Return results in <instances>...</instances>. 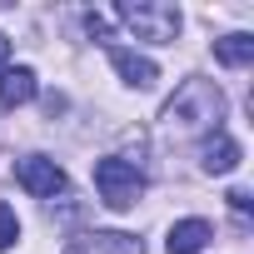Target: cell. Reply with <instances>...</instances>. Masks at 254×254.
I'll return each mask as SVG.
<instances>
[{"mask_svg": "<svg viewBox=\"0 0 254 254\" xmlns=\"http://www.w3.org/2000/svg\"><path fill=\"white\" fill-rule=\"evenodd\" d=\"M15 180H20V190L35 194V199H55V194L65 190V170H60L55 160H45V155L15 160Z\"/></svg>", "mask_w": 254, "mask_h": 254, "instance_id": "cell-4", "label": "cell"}, {"mask_svg": "<svg viewBox=\"0 0 254 254\" xmlns=\"http://www.w3.org/2000/svg\"><path fill=\"white\" fill-rule=\"evenodd\" d=\"M224 90L214 85V80H185L175 95H170V105H165V125L170 130H199V135H209V130H224Z\"/></svg>", "mask_w": 254, "mask_h": 254, "instance_id": "cell-1", "label": "cell"}, {"mask_svg": "<svg viewBox=\"0 0 254 254\" xmlns=\"http://www.w3.org/2000/svg\"><path fill=\"white\" fill-rule=\"evenodd\" d=\"M95 190H100V199H105L110 209H135L140 194H145V175H140V165H130V160L105 155V160H95Z\"/></svg>", "mask_w": 254, "mask_h": 254, "instance_id": "cell-3", "label": "cell"}, {"mask_svg": "<svg viewBox=\"0 0 254 254\" xmlns=\"http://www.w3.org/2000/svg\"><path fill=\"white\" fill-rule=\"evenodd\" d=\"M65 254H145V239L125 234V229H90V234H75L65 244Z\"/></svg>", "mask_w": 254, "mask_h": 254, "instance_id": "cell-5", "label": "cell"}, {"mask_svg": "<svg viewBox=\"0 0 254 254\" xmlns=\"http://www.w3.org/2000/svg\"><path fill=\"white\" fill-rule=\"evenodd\" d=\"M85 30H90V35H110V20H105V15H95V10H90V15H85Z\"/></svg>", "mask_w": 254, "mask_h": 254, "instance_id": "cell-12", "label": "cell"}, {"mask_svg": "<svg viewBox=\"0 0 254 254\" xmlns=\"http://www.w3.org/2000/svg\"><path fill=\"white\" fill-rule=\"evenodd\" d=\"M15 239H20V214H15L10 204H0V254H5Z\"/></svg>", "mask_w": 254, "mask_h": 254, "instance_id": "cell-11", "label": "cell"}, {"mask_svg": "<svg viewBox=\"0 0 254 254\" xmlns=\"http://www.w3.org/2000/svg\"><path fill=\"white\" fill-rule=\"evenodd\" d=\"M5 65H10V40L0 35V70H5Z\"/></svg>", "mask_w": 254, "mask_h": 254, "instance_id": "cell-14", "label": "cell"}, {"mask_svg": "<svg viewBox=\"0 0 254 254\" xmlns=\"http://www.w3.org/2000/svg\"><path fill=\"white\" fill-rule=\"evenodd\" d=\"M229 204H234L239 214H249V204H254V199H249V190H229Z\"/></svg>", "mask_w": 254, "mask_h": 254, "instance_id": "cell-13", "label": "cell"}, {"mask_svg": "<svg viewBox=\"0 0 254 254\" xmlns=\"http://www.w3.org/2000/svg\"><path fill=\"white\" fill-rule=\"evenodd\" d=\"M214 60H219V65H229V70L249 65V60H254V35H244V30L219 35V40H214Z\"/></svg>", "mask_w": 254, "mask_h": 254, "instance_id": "cell-10", "label": "cell"}, {"mask_svg": "<svg viewBox=\"0 0 254 254\" xmlns=\"http://www.w3.org/2000/svg\"><path fill=\"white\" fill-rule=\"evenodd\" d=\"M214 239V229H209V219H180V224H170V239H165V249L170 254H204V244Z\"/></svg>", "mask_w": 254, "mask_h": 254, "instance_id": "cell-9", "label": "cell"}, {"mask_svg": "<svg viewBox=\"0 0 254 254\" xmlns=\"http://www.w3.org/2000/svg\"><path fill=\"white\" fill-rule=\"evenodd\" d=\"M115 15H120V25H130L150 45H170L180 35V25H185L180 5H170V0H120Z\"/></svg>", "mask_w": 254, "mask_h": 254, "instance_id": "cell-2", "label": "cell"}, {"mask_svg": "<svg viewBox=\"0 0 254 254\" xmlns=\"http://www.w3.org/2000/svg\"><path fill=\"white\" fill-rule=\"evenodd\" d=\"M110 65H115V75H120L125 85H135V90H150V85L160 80V65H155L150 55L130 50V45H110Z\"/></svg>", "mask_w": 254, "mask_h": 254, "instance_id": "cell-7", "label": "cell"}, {"mask_svg": "<svg viewBox=\"0 0 254 254\" xmlns=\"http://www.w3.org/2000/svg\"><path fill=\"white\" fill-rule=\"evenodd\" d=\"M35 90H40V80H35L30 65H5V70H0V105L20 110V105L35 100Z\"/></svg>", "mask_w": 254, "mask_h": 254, "instance_id": "cell-8", "label": "cell"}, {"mask_svg": "<svg viewBox=\"0 0 254 254\" xmlns=\"http://www.w3.org/2000/svg\"><path fill=\"white\" fill-rule=\"evenodd\" d=\"M239 160H244V150H239V140L229 130H209L204 135V145H199V170L204 175H229Z\"/></svg>", "mask_w": 254, "mask_h": 254, "instance_id": "cell-6", "label": "cell"}]
</instances>
